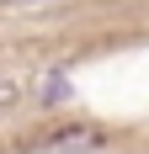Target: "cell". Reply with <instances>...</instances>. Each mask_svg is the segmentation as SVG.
I'll use <instances>...</instances> for the list:
<instances>
[{
    "label": "cell",
    "mask_w": 149,
    "mask_h": 154,
    "mask_svg": "<svg viewBox=\"0 0 149 154\" xmlns=\"http://www.w3.org/2000/svg\"><path fill=\"white\" fill-rule=\"evenodd\" d=\"M48 143H53V149H101L106 133H101V128H90V122H80V128H59Z\"/></svg>",
    "instance_id": "6da1fadb"
},
{
    "label": "cell",
    "mask_w": 149,
    "mask_h": 154,
    "mask_svg": "<svg viewBox=\"0 0 149 154\" xmlns=\"http://www.w3.org/2000/svg\"><path fill=\"white\" fill-rule=\"evenodd\" d=\"M5 11H16V5H43V0H0Z\"/></svg>",
    "instance_id": "7a4b0ae2"
}]
</instances>
